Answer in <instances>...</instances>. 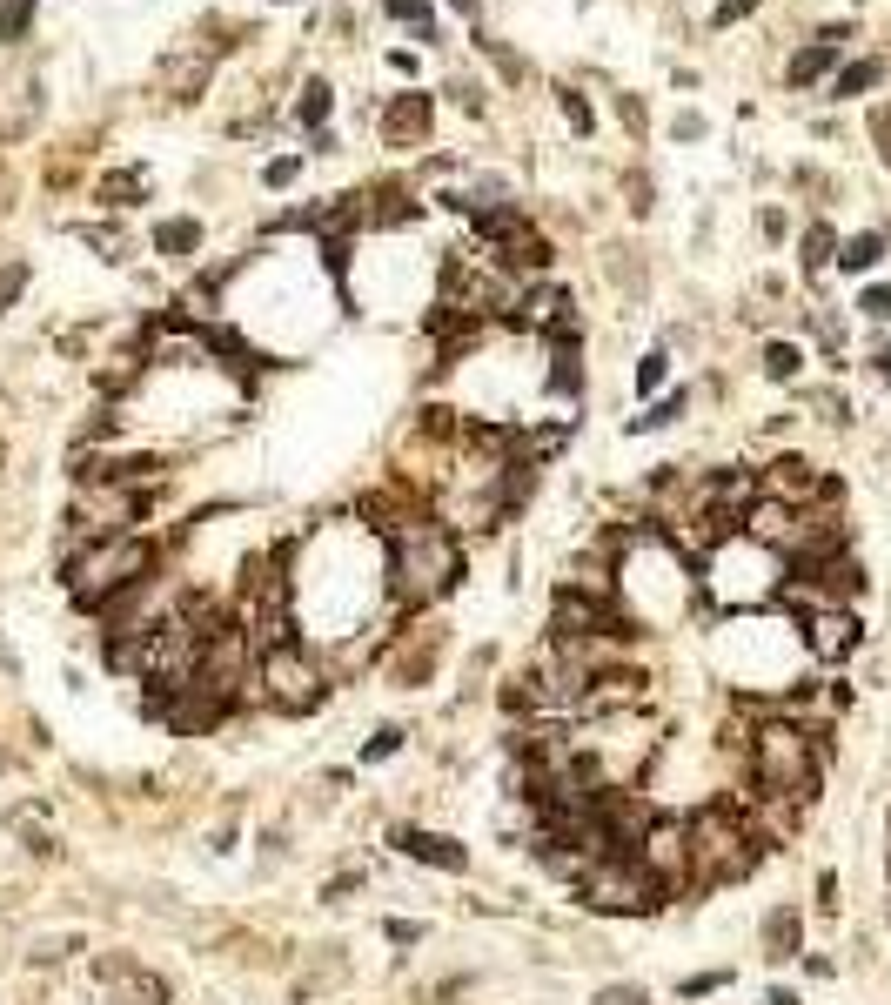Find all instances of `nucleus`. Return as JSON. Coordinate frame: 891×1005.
I'll use <instances>...</instances> for the list:
<instances>
[{
  "label": "nucleus",
  "mask_w": 891,
  "mask_h": 1005,
  "mask_svg": "<svg viewBox=\"0 0 891 1005\" xmlns=\"http://www.w3.org/2000/svg\"><path fill=\"white\" fill-rule=\"evenodd\" d=\"M684 831H691V885L697 892L737 885V878L764 858V831L751 825V811H737L731 798L697 804L691 818H684Z\"/></svg>",
  "instance_id": "1"
},
{
  "label": "nucleus",
  "mask_w": 891,
  "mask_h": 1005,
  "mask_svg": "<svg viewBox=\"0 0 891 1005\" xmlns=\"http://www.w3.org/2000/svg\"><path fill=\"white\" fill-rule=\"evenodd\" d=\"M818 771H825V737H811L804 724H758L751 731V784L758 798H784V804H804L818 791Z\"/></svg>",
  "instance_id": "2"
},
{
  "label": "nucleus",
  "mask_w": 891,
  "mask_h": 1005,
  "mask_svg": "<svg viewBox=\"0 0 891 1005\" xmlns=\"http://www.w3.org/2000/svg\"><path fill=\"white\" fill-rule=\"evenodd\" d=\"M382 563H389V590L402 603H436L463 577V550H456V536L443 523H402V530H389V557Z\"/></svg>",
  "instance_id": "3"
},
{
  "label": "nucleus",
  "mask_w": 891,
  "mask_h": 1005,
  "mask_svg": "<svg viewBox=\"0 0 891 1005\" xmlns=\"http://www.w3.org/2000/svg\"><path fill=\"white\" fill-rule=\"evenodd\" d=\"M255 691L248 697H262V704H275V711H315L322 697H329V670H322V657H315L309 637H289V644H275L255 657V677H248Z\"/></svg>",
  "instance_id": "4"
},
{
  "label": "nucleus",
  "mask_w": 891,
  "mask_h": 1005,
  "mask_svg": "<svg viewBox=\"0 0 891 1005\" xmlns=\"http://www.w3.org/2000/svg\"><path fill=\"white\" fill-rule=\"evenodd\" d=\"M148 563H155V550H148L141 536H108L101 550H88V557L74 563L67 590H74V603L101 610L108 597H121V590H134V583H148Z\"/></svg>",
  "instance_id": "5"
},
{
  "label": "nucleus",
  "mask_w": 891,
  "mask_h": 1005,
  "mask_svg": "<svg viewBox=\"0 0 891 1005\" xmlns=\"http://www.w3.org/2000/svg\"><path fill=\"white\" fill-rule=\"evenodd\" d=\"M577 892H583L590 912H657L664 885L644 871V858H630V851H603V858H590V865L577 871Z\"/></svg>",
  "instance_id": "6"
},
{
  "label": "nucleus",
  "mask_w": 891,
  "mask_h": 1005,
  "mask_svg": "<svg viewBox=\"0 0 891 1005\" xmlns=\"http://www.w3.org/2000/svg\"><path fill=\"white\" fill-rule=\"evenodd\" d=\"M637 858H644V871L664 892H684V885H691V831H684V818H677V811H657L650 831H644V845H637Z\"/></svg>",
  "instance_id": "7"
},
{
  "label": "nucleus",
  "mask_w": 891,
  "mask_h": 1005,
  "mask_svg": "<svg viewBox=\"0 0 891 1005\" xmlns=\"http://www.w3.org/2000/svg\"><path fill=\"white\" fill-rule=\"evenodd\" d=\"M804 650H811L818 664L851 657V650H858V617H851V610H811V624H804Z\"/></svg>",
  "instance_id": "8"
},
{
  "label": "nucleus",
  "mask_w": 891,
  "mask_h": 1005,
  "mask_svg": "<svg viewBox=\"0 0 891 1005\" xmlns=\"http://www.w3.org/2000/svg\"><path fill=\"white\" fill-rule=\"evenodd\" d=\"M396 851H409V858H423L436 871H469V851L456 838H443V831H423V825H396Z\"/></svg>",
  "instance_id": "9"
},
{
  "label": "nucleus",
  "mask_w": 891,
  "mask_h": 1005,
  "mask_svg": "<svg viewBox=\"0 0 891 1005\" xmlns=\"http://www.w3.org/2000/svg\"><path fill=\"white\" fill-rule=\"evenodd\" d=\"M798 938H804L798 905H778V912L764 918V959H798Z\"/></svg>",
  "instance_id": "10"
},
{
  "label": "nucleus",
  "mask_w": 891,
  "mask_h": 1005,
  "mask_svg": "<svg viewBox=\"0 0 891 1005\" xmlns=\"http://www.w3.org/2000/svg\"><path fill=\"white\" fill-rule=\"evenodd\" d=\"M771 490H778V496H811V490H818V476H811L804 456H784L778 476H771Z\"/></svg>",
  "instance_id": "11"
},
{
  "label": "nucleus",
  "mask_w": 891,
  "mask_h": 1005,
  "mask_svg": "<svg viewBox=\"0 0 891 1005\" xmlns=\"http://www.w3.org/2000/svg\"><path fill=\"white\" fill-rule=\"evenodd\" d=\"M878 255H885V235H858V242H845L838 268H851V275H865V268H878Z\"/></svg>",
  "instance_id": "12"
},
{
  "label": "nucleus",
  "mask_w": 891,
  "mask_h": 1005,
  "mask_svg": "<svg viewBox=\"0 0 891 1005\" xmlns=\"http://www.w3.org/2000/svg\"><path fill=\"white\" fill-rule=\"evenodd\" d=\"M798 349H791V342H771V349H764V369H771V376H778V382H791V376H798Z\"/></svg>",
  "instance_id": "13"
},
{
  "label": "nucleus",
  "mask_w": 891,
  "mask_h": 1005,
  "mask_svg": "<svg viewBox=\"0 0 891 1005\" xmlns=\"http://www.w3.org/2000/svg\"><path fill=\"white\" fill-rule=\"evenodd\" d=\"M396 751H402V731H376L362 744V764H382V758H396Z\"/></svg>",
  "instance_id": "14"
},
{
  "label": "nucleus",
  "mask_w": 891,
  "mask_h": 1005,
  "mask_svg": "<svg viewBox=\"0 0 891 1005\" xmlns=\"http://www.w3.org/2000/svg\"><path fill=\"white\" fill-rule=\"evenodd\" d=\"M825 67H831V54H825V47H811V54L791 61V81H811V74H825Z\"/></svg>",
  "instance_id": "15"
},
{
  "label": "nucleus",
  "mask_w": 891,
  "mask_h": 1005,
  "mask_svg": "<svg viewBox=\"0 0 891 1005\" xmlns=\"http://www.w3.org/2000/svg\"><path fill=\"white\" fill-rule=\"evenodd\" d=\"M677 409H684V396H670V402H657V409H650V416H637V423H630V436H637V429H664L670 416H677Z\"/></svg>",
  "instance_id": "16"
},
{
  "label": "nucleus",
  "mask_w": 891,
  "mask_h": 1005,
  "mask_svg": "<svg viewBox=\"0 0 891 1005\" xmlns=\"http://www.w3.org/2000/svg\"><path fill=\"white\" fill-rule=\"evenodd\" d=\"M871 81H878V67L858 61V67H845V74H838V94H858V88H871Z\"/></svg>",
  "instance_id": "17"
},
{
  "label": "nucleus",
  "mask_w": 891,
  "mask_h": 1005,
  "mask_svg": "<svg viewBox=\"0 0 891 1005\" xmlns=\"http://www.w3.org/2000/svg\"><path fill=\"white\" fill-rule=\"evenodd\" d=\"M597 1005H650V992H644V985H603Z\"/></svg>",
  "instance_id": "18"
},
{
  "label": "nucleus",
  "mask_w": 891,
  "mask_h": 1005,
  "mask_svg": "<svg viewBox=\"0 0 891 1005\" xmlns=\"http://www.w3.org/2000/svg\"><path fill=\"white\" fill-rule=\"evenodd\" d=\"M155 242H161V248H195V222H168Z\"/></svg>",
  "instance_id": "19"
},
{
  "label": "nucleus",
  "mask_w": 891,
  "mask_h": 1005,
  "mask_svg": "<svg viewBox=\"0 0 891 1005\" xmlns=\"http://www.w3.org/2000/svg\"><path fill=\"white\" fill-rule=\"evenodd\" d=\"M27 7H34V0H7V7H0V34H21V27H27Z\"/></svg>",
  "instance_id": "20"
},
{
  "label": "nucleus",
  "mask_w": 891,
  "mask_h": 1005,
  "mask_svg": "<svg viewBox=\"0 0 891 1005\" xmlns=\"http://www.w3.org/2000/svg\"><path fill=\"white\" fill-rule=\"evenodd\" d=\"M825 255H831V228H811V235H804V262L818 268Z\"/></svg>",
  "instance_id": "21"
},
{
  "label": "nucleus",
  "mask_w": 891,
  "mask_h": 1005,
  "mask_svg": "<svg viewBox=\"0 0 891 1005\" xmlns=\"http://www.w3.org/2000/svg\"><path fill=\"white\" fill-rule=\"evenodd\" d=\"M664 369H670L664 356H644V369H637V396H644V389H657V382H664Z\"/></svg>",
  "instance_id": "22"
},
{
  "label": "nucleus",
  "mask_w": 891,
  "mask_h": 1005,
  "mask_svg": "<svg viewBox=\"0 0 891 1005\" xmlns=\"http://www.w3.org/2000/svg\"><path fill=\"white\" fill-rule=\"evenodd\" d=\"M865 315H878V322H891V289H865V302H858Z\"/></svg>",
  "instance_id": "23"
},
{
  "label": "nucleus",
  "mask_w": 891,
  "mask_h": 1005,
  "mask_svg": "<svg viewBox=\"0 0 891 1005\" xmlns=\"http://www.w3.org/2000/svg\"><path fill=\"white\" fill-rule=\"evenodd\" d=\"M21 282H27V268H7V275H0V315H7V302L21 295Z\"/></svg>",
  "instance_id": "24"
},
{
  "label": "nucleus",
  "mask_w": 891,
  "mask_h": 1005,
  "mask_svg": "<svg viewBox=\"0 0 891 1005\" xmlns=\"http://www.w3.org/2000/svg\"><path fill=\"white\" fill-rule=\"evenodd\" d=\"M389 938H396V945H416V938H423V925H409V918H389Z\"/></svg>",
  "instance_id": "25"
},
{
  "label": "nucleus",
  "mask_w": 891,
  "mask_h": 1005,
  "mask_svg": "<svg viewBox=\"0 0 891 1005\" xmlns=\"http://www.w3.org/2000/svg\"><path fill=\"white\" fill-rule=\"evenodd\" d=\"M322 114H329V94H322V88H315V94H309V101H302V121H322Z\"/></svg>",
  "instance_id": "26"
},
{
  "label": "nucleus",
  "mask_w": 891,
  "mask_h": 1005,
  "mask_svg": "<svg viewBox=\"0 0 891 1005\" xmlns=\"http://www.w3.org/2000/svg\"><path fill=\"white\" fill-rule=\"evenodd\" d=\"M878 376L891 382V342H885V349H878Z\"/></svg>",
  "instance_id": "27"
}]
</instances>
